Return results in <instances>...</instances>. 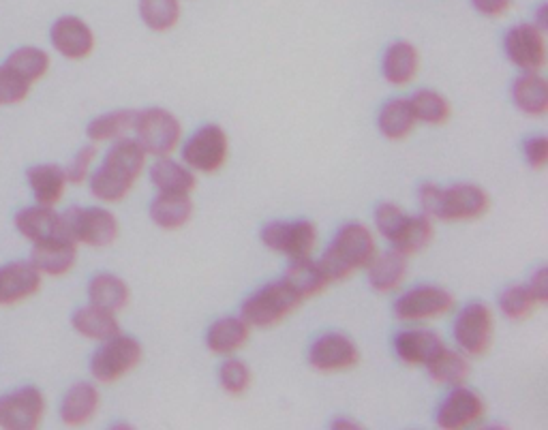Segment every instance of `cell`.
Returning a JSON list of instances; mask_svg holds the SVG:
<instances>
[{
  "instance_id": "cell-1",
  "label": "cell",
  "mask_w": 548,
  "mask_h": 430,
  "mask_svg": "<svg viewBox=\"0 0 548 430\" xmlns=\"http://www.w3.org/2000/svg\"><path fill=\"white\" fill-rule=\"evenodd\" d=\"M420 204L426 217L441 221H474L489 210V195L478 184H452L441 189L437 184H424Z\"/></svg>"
},
{
  "instance_id": "cell-2",
  "label": "cell",
  "mask_w": 548,
  "mask_h": 430,
  "mask_svg": "<svg viewBox=\"0 0 548 430\" xmlns=\"http://www.w3.org/2000/svg\"><path fill=\"white\" fill-rule=\"evenodd\" d=\"M302 302L304 300L285 281H277L247 298L242 304V319L255 328H270L294 313Z\"/></svg>"
},
{
  "instance_id": "cell-3",
  "label": "cell",
  "mask_w": 548,
  "mask_h": 430,
  "mask_svg": "<svg viewBox=\"0 0 548 430\" xmlns=\"http://www.w3.org/2000/svg\"><path fill=\"white\" fill-rule=\"evenodd\" d=\"M63 234L71 242H84L90 247H108L118 236V221L103 208H69L60 214Z\"/></svg>"
},
{
  "instance_id": "cell-4",
  "label": "cell",
  "mask_w": 548,
  "mask_h": 430,
  "mask_svg": "<svg viewBox=\"0 0 548 430\" xmlns=\"http://www.w3.org/2000/svg\"><path fill=\"white\" fill-rule=\"evenodd\" d=\"M133 129L137 131V142L155 157L172 155L182 135L178 118L167 110H161V107L137 112Z\"/></svg>"
},
{
  "instance_id": "cell-5",
  "label": "cell",
  "mask_w": 548,
  "mask_h": 430,
  "mask_svg": "<svg viewBox=\"0 0 548 430\" xmlns=\"http://www.w3.org/2000/svg\"><path fill=\"white\" fill-rule=\"evenodd\" d=\"M142 360V347L131 336L116 334L112 339L103 341V345L97 349L90 362V373L97 381L112 383L120 377H125L129 371L140 364Z\"/></svg>"
},
{
  "instance_id": "cell-6",
  "label": "cell",
  "mask_w": 548,
  "mask_h": 430,
  "mask_svg": "<svg viewBox=\"0 0 548 430\" xmlns=\"http://www.w3.org/2000/svg\"><path fill=\"white\" fill-rule=\"evenodd\" d=\"M315 240V225L309 221H272L262 229V242L266 247L287 255L292 261L309 257Z\"/></svg>"
},
{
  "instance_id": "cell-7",
  "label": "cell",
  "mask_w": 548,
  "mask_h": 430,
  "mask_svg": "<svg viewBox=\"0 0 548 430\" xmlns=\"http://www.w3.org/2000/svg\"><path fill=\"white\" fill-rule=\"evenodd\" d=\"M454 339L469 356H482L493 343V313L489 306L480 302L467 304L456 319Z\"/></svg>"
},
{
  "instance_id": "cell-8",
  "label": "cell",
  "mask_w": 548,
  "mask_h": 430,
  "mask_svg": "<svg viewBox=\"0 0 548 430\" xmlns=\"http://www.w3.org/2000/svg\"><path fill=\"white\" fill-rule=\"evenodd\" d=\"M182 157L189 167L204 174L219 172L227 159V135L221 127L208 125L197 131L187 142Z\"/></svg>"
},
{
  "instance_id": "cell-9",
  "label": "cell",
  "mask_w": 548,
  "mask_h": 430,
  "mask_svg": "<svg viewBox=\"0 0 548 430\" xmlns=\"http://www.w3.org/2000/svg\"><path fill=\"white\" fill-rule=\"evenodd\" d=\"M45 411L43 394L28 386L0 396V426L11 430H33Z\"/></svg>"
},
{
  "instance_id": "cell-10",
  "label": "cell",
  "mask_w": 548,
  "mask_h": 430,
  "mask_svg": "<svg viewBox=\"0 0 548 430\" xmlns=\"http://www.w3.org/2000/svg\"><path fill=\"white\" fill-rule=\"evenodd\" d=\"M454 306L450 291L435 285H422L403 294L394 304V315L403 321H420L448 313Z\"/></svg>"
},
{
  "instance_id": "cell-11",
  "label": "cell",
  "mask_w": 548,
  "mask_h": 430,
  "mask_svg": "<svg viewBox=\"0 0 548 430\" xmlns=\"http://www.w3.org/2000/svg\"><path fill=\"white\" fill-rule=\"evenodd\" d=\"M506 52L512 63L525 73H538L546 63L542 30L534 24H521L512 28L506 37Z\"/></svg>"
},
{
  "instance_id": "cell-12",
  "label": "cell",
  "mask_w": 548,
  "mask_h": 430,
  "mask_svg": "<svg viewBox=\"0 0 548 430\" xmlns=\"http://www.w3.org/2000/svg\"><path fill=\"white\" fill-rule=\"evenodd\" d=\"M360 360V353L352 339L343 334H326L317 339L309 351V362L313 368L322 373H337L347 371V368L356 366Z\"/></svg>"
},
{
  "instance_id": "cell-13",
  "label": "cell",
  "mask_w": 548,
  "mask_h": 430,
  "mask_svg": "<svg viewBox=\"0 0 548 430\" xmlns=\"http://www.w3.org/2000/svg\"><path fill=\"white\" fill-rule=\"evenodd\" d=\"M330 249L337 253L352 270L369 266L373 257L377 255L373 234L360 223L343 225Z\"/></svg>"
},
{
  "instance_id": "cell-14",
  "label": "cell",
  "mask_w": 548,
  "mask_h": 430,
  "mask_svg": "<svg viewBox=\"0 0 548 430\" xmlns=\"http://www.w3.org/2000/svg\"><path fill=\"white\" fill-rule=\"evenodd\" d=\"M484 416L482 398L465 388H456L437 413V424L446 430H459L476 424Z\"/></svg>"
},
{
  "instance_id": "cell-15",
  "label": "cell",
  "mask_w": 548,
  "mask_h": 430,
  "mask_svg": "<svg viewBox=\"0 0 548 430\" xmlns=\"http://www.w3.org/2000/svg\"><path fill=\"white\" fill-rule=\"evenodd\" d=\"M54 48L73 60L86 58L95 48V35L86 22L73 15H65L52 26Z\"/></svg>"
},
{
  "instance_id": "cell-16",
  "label": "cell",
  "mask_w": 548,
  "mask_h": 430,
  "mask_svg": "<svg viewBox=\"0 0 548 430\" xmlns=\"http://www.w3.org/2000/svg\"><path fill=\"white\" fill-rule=\"evenodd\" d=\"M41 287V272L26 261L0 266V304L9 306L37 294Z\"/></svg>"
},
{
  "instance_id": "cell-17",
  "label": "cell",
  "mask_w": 548,
  "mask_h": 430,
  "mask_svg": "<svg viewBox=\"0 0 548 430\" xmlns=\"http://www.w3.org/2000/svg\"><path fill=\"white\" fill-rule=\"evenodd\" d=\"M75 257H78L75 242L67 238H52V240L35 242L33 253H30V264L43 274L60 276L73 268Z\"/></svg>"
},
{
  "instance_id": "cell-18",
  "label": "cell",
  "mask_w": 548,
  "mask_h": 430,
  "mask_svg": "<svg viewBox=\"0 0 548 430\" xmlns=\"http://www.w3.org/2000/svg\"><path fill=\"white\" fill-rule=\"evenodd\" d=\"M15 227L20 229V234L33 242H43L52 238H65L63 234V221L60 214L52 210V206H35L24 208L15 214Z\"/></svg>"
},
{
  "instance_id": "cell-19",
  "label": "cell",
  "mask_w": 548,
  "mask_h": 430,
  "mask_svg": "<svg viewBox=\"0 0 548 430\" xmlns=\"http://www.w3.org/2000/svg\"><path fill=\"white\" fill-rule=\"evenodd\" d=\"M444 349L439 334L431 330H405L394 341V351L405 364H429Z\"/></svg>"
},
{
  "instance_id": "cell-20",
  "label": "cell",
  "mask_w": 548,
  "mask_h": 430,
  "mask_svg": "<svg viewBox=\"0 0 548 430\" xmlns=\"http://www.w3.org/2000/svg\"><path fill=\"white\" fill-rule=\"evenodd\" d=\"M407 274V255L401 251H386L375 255L369 264V283L379 294L397 289Z\"/></svg>"
},
{
  "instance_id": "cell-21",
  "label": "cell",
  "mask_w": 548,
  "mask_h": 430,
  "mask_svg": "<svg viewBox=\"0 0 548 430\" xmlns=\"http://www.w3.org/2000/svg\"><path fill=\"white\" fill-rule=\"evenodd\" d=\"M99 407V392L93 383H75L65 394L63 407H60V418L67 426H82L93 420Z\"/></svg>"
},
{
  "instance_id": "cell-22",
  "label": "cell",
  "mask_w": 548,
  "mask_h": 430,
  "mask_svg": "<svg viewBox=\"0 0 548 430\" xmlns=\"http://www.w3.org/2000/svg\"><path fill=\"white\" fill-rule=\"evenodd\" d=\"M73 328L82 336H86V339L93 341H108L120 332L116 315L95 304L84 306V309H78L73 313Z\"/></svg>"
},
{
  "instance_id": "cell-23",
  "label": "cell",
  "mask_w": 548,
  "mask_h": 430,
  "mask_svg": "<svg viewBox=\"0 0 548 430\" xmlns=\"http://www.w3.org/2000/svg\"><path fill=\"white\" fill-rule=\"evenodd\" d=\"M418 50L407 41H399L388 48L384 56V78L394 86H405L418 73Z\"/></svg>"
},
{
  "instance_id": "cell-24",
  "label": "cell",
  "mask_w": 548,
  "mask_h": 430,
  "mask_svg": "<svg viewBox=\"0 0 548 430\" xmlns=\"http://www.w3.org/2000/svg\"><path fill=\"white\" fill-rule=\"evenodd\" d=\"M249 341V324L240 317H223L210 326L206 345L215 353H234Z\"/></svg>"
},
{
  "instance_id": "cell-25",
  "label": "cell",
  "mask_w": 548,
  "mask_h": 430,
  "mask_svg": "<svg viewBox=\"0 0 548 430\" xmlns=\"http://www.w3.org/2000/svg\"><path fill=\"white\" fill-rule=\"evenodd\" d=\"M512 99L525 114L544 116L548 112V84L538 73H525L514 82Z\"/></svg>"
},
{
  "instance_id": "cell-26",
  "label": "cell",
  "mask_w": 548,
  "mask_h": 430,
  "mask_svg": "<svg viewBox=\"0 0 548 430\" xmlns=\"http://www.w3.org/2000/svg\"><path fill=\"white\" fill-rule=\"evenodd\" d=\"M30 189L35 193V199L41 206H54L65 191V170L58 165H35L28 170Z\"/></svg>"
},
{
  "instance_id": "cell-27",
  "label": "cell",
  "mask_w": 548,
  "mask_h": 430,
  "mask_svg": "<svg viewBox=\"0 0 548 430\" xmlns=\"http://www.w3.org/2000/svg\"><path fill=\"white\" fill-rule=\"evenodd\" d=\"M193 214V204L189 195L182 193H161L150 204V219L163 229H178L189 223Z\"/></svg>"
},
{
  "instance_id": "cell-28",
  "label": "cell",
  "mask_w": 548,
  "mask_h": 430,
  "mask_svg": "<svg viewBox=\"0 0 548 430\" xmlns=\"http://www.w3.org/2000/svg\"><path fill=\"white\" fill-rule=\"evenodd\" d=\"M283 281L292 287L302 300L322 294L326 285L330 283L317 261H311L309 257L292 261V266H289Z\"/></svg>"
},
{
  "instance_id": "cell-29",
  "label": "cell",
  "mask_w": 548,
  "mask_h": 430,
  "mask_svg": "<svg viewBox=\"0 0 548 430\" xmlns=\"http://www.w3.org/2000/svg\"><path fill=\"white\" fill-rule=\"evenodd\" d=\"M146 163V150L137 140H120L105 157L103 167L116 172L118 176H123L131 184L140 178L142 170Z\"/></svg>"
},
{
  "instance_id": "cell-30",
  "label": "cell",
  "mask_w": 548,
  "mask_h": 430,
  "mask_svg": "<svg viewBox=\"0 0 548 430\" xmlns=\"http://www.w3.org/2000/svg\"><path fill=\"white\" fill-rule=\"evenodd\" d=\"M88 298L95 306L116 313L129 304V287L114 274H97L88 285Z\"/></svg>"
},
{
  "instance_id": "cell-31",
  "label": "cell",
  "mask_w": 548,
  "mask_h": 430,
  "mask_svg": "<svg viewBox=\"0 0 548 430\" xmlns=\"http://www.w3.org/2000/svg\"><path fill=\"white\" fill-rule=\"evenodd\" d=\"M416 122L418 120L414 116V110H411L409 99L388 101L377 118L379 131H382L388 140H403V137H407L411 129L416 127Z\"/></svg>"
},
{
  "instance_id": "cell-32",
  "label": "cell",
  "mask_w": 548,
  "mask_h": 430,
  "mask_svg": "<svg viewBox=\"0 0 548 430\" xmlns=\"http://www.w3.org/2000/svg\"><path fill=\"white\" fill-rule=\"evenodd\" d=\"M150 180L155 182V187L161 193L189 195L195 189V176L187 170V167H182L180 163L165 157H161L157 165H152Z\"/></svg>"
},
{
  "instance_id": "cell-33",
  "label": "cell",
  "mask_w": 548,
  "mask_h": 430,
  "mask_svg": "<svg viewBox=\"0 0 548 430\" xmlns=\"http://www.w3.org/2000/svg\"><path fill=\"white\" fill-rule=\"evenodd\" d=\"M433 238V223L431 217L426 214H416V217H407L401 234L394 238L392 247L405 253V255H414L420 253L426 244Z\"/></svg>"
},
{
  "instance_id": "cell-34",
  "label": "cell",
  "mask_w": 548,
  "mask_h": 430,
  "mask_svg": "<svg viewBox=\"0 0 548 430\" xmlns=\"http://www.w3.org/2000/svg\"><path fill=\"white\" fill-rule=\"evenodd\" d=\"M429 368V375L437 383H450V386H461V383L469 375V362L461 356V353L450 351V349H441L437 356L426 364Z\"/></svg>"
},
{
  "instance_id": "cell-35",
  "label": "cell",
  "mask_w": 548,
  "mask_h": 430,
  "mask_svg": "<svg viewBox=\"0 0 548 430\" xmlns=\"http://www.w3.org/2000/svg\"><path fill=\"white\" fill-rule=\"evenodd\" d=\"M135 118H137V112L133 110H118V112L103 114L88 125V137L95 142L120 140V137H123L129 129L135 127Z\"/></svg>"
},
{
  "instance_id": "cell-36",
  "label": "cell",
  "mask_w": 548,
  "mask_h": 430,
  "mask_svg": "<svg viewBox=\"0 0 548 430\" xmlns=\"http://www.w3.org/2000/svg\"><path fill=\"white\" fill-rule=\"evenodd\" d=\"M409 103L416 120L426 122V125H444L450 116L448 99L435 90H420L409 99Z\"/></svg>"
},
{
  "instance_id": "cell-37",
  "label": "cell",
  "mask_w": 548,
  "mask_h": 430,
  "mask_svg": "<svg viewBox=\"0 0 548 430\" xmlns=\"http://www.w3.org/2000/svg\"><path fill=\"white\" fill-rule=\"evenodd\" d=\"M5 65L33 84L35 80L43 78L45 71H48L50 58L39 48H20L7 58Z\"/></svg>"
},
{
  "instance_id": "cell-38",
  "label": "cell",
  "mask_w": 548,
  "mask_h": 430,
  "mask_svg": "<svg viewBox=\"0 0 548 430\" xmlns=\"http://www.w3.org/2000/svg\"><path fill=\"white\" fill-rule=\"evenodd\" d=\"M142 20L152 30H170L180 18L178 0H140Z\"/></svg>"
},
{
  "instance_id": "cell-39",
  "label": "cell",
  "mask_w": 548,
  "mask_h": 430,
  "mask_svg": "<svg viewBox=\"0 0 548 430\" xmlns=\"http://www.w3.org/2000/svg\"><path fill=\"white\" fill-rule=\"evenodd\" d=\"M538 306L527 285H512L499 296V309L510 319H527Z\"/></svg>"
},
{
  "instance_id": "cell-40",
  "label": "cell",
  "mask_w": 548,
  "mask_h": 430,
  "mask_svg": "<svg viewBox=\"0 0 548 430\" xmlns=\"http://www.w3.org/2000/svg\"><path fill=\"white\" fill-rule=\"evenodd\" d=\"M133 184L125 180L123 176L114 174L108 167L101 165V170L95 172L93 180H90V189H93V195L103 199V202H120L129 191Z\"/></svg>"
},
{
  "instance_id": "cell-41",
  "label": "cell",
  "mask_w": 548,
  "mask_h": 430,
  "mask_svg": "<svg viewBox=\"0 0 548 430\" xmlns=\"http://www.w3.org/2000/svg\"><path fill=\"white\" fill-rule=\"evenodd\" d=\"M219 381L227 394L242 396L251 386L249 366L240 360H227L219 371Z\"/></svg>"
},
{
  "instance_id": "cell-42",
  "label": "cell",
  "mask_w": 548,
  "mask_h": 430,
  "mask_svg": "<svg viewBox=\"0 0 548 430\" xmlns=\"http://www.w3.org/2000/svg\"><path fill=\"white\" fill-rule=\"evenodd\" d=\"M407 217L409 214H405L397 204H388V202L379 204L375 210V223H377L379 234L388 238L390 242H394V238L401 234Z\"/></svg>"
},
{
  "instance_id": "cell-43",
  "label": "cell",
  "mask_w": 548,
  "mask_h": 430,
  "mask_svg": "<svg viewBox=\"0 0 548 430\" xmlns=\"http://www.w3.org/2000/svg\"><path fill=\"white\" fill-rule=\"evenodd\" d=\"M30 90V82L24 80L20 73H15L7 65L0 67V103H20L26 99Z\"/></svg>"
},
{
  "instance_id": "cell-44",
  "label": "cell",
  "mask_w": 548,
  "mask_h": 430,
  "mask_svg": "<svg viewBox=\"0 0 548 430\" xmlns=\"http://www.w3.org/2000/svg\"><path fill=\"white\" fill-rule=\"evenodd\" d=\"M95 155H97V150H95L93 146L82 148V150H80V155L75 157V159L71 161V165L65 170V178H67L69 182H73V184L84 182L86 176H88V170H90V163H93Z\"/></svg>"
},
{
  "instance_id": "cell-45",
  "label": "cell",
  "mask_w": 548,
  "mask_h": 430,
  "mask_svg": "<svg viewBox=\"0 0 548 430\" xmlns=\"http://www.w3.org/2000/svg\"><path fill=\"white\" fill-rule=\"evenodd\" d=\"M525 157L531 167L542 170L548 161V140L544 135H536L525 142Z\"/></svg>"
},
{
  "instance_id": "cell-46",
  "label": "cell",
  "mask_w": 548,
  "mask_h": 430,
  "mask_svg": "<svg viewBox=\"0 0 548 430\" xmlns=\"http://www.w3.org/2000/svg\"><path fill=\"white\" fill-rule=\"evenodd\" d=\"M527 287L531 294H534L538 304H546L548 302V268H540L534 276H531Z\"/></svg>"
},
{
  "instance_id": "cell-47",
  "label": "cell",
  "mask_w": 548,
  "mask_h": 430,
  "mask_svg": "<svg viewBox=\"0 0 548 430\" xmlns=\"http://www.w3.org/2000/svg\"><path fill=\"white\" fill-rule=\"evenodd\" d=\"M512 5V0H474V7L484 13V15H493V18H497V15L506 13Z\"/></svg>"
},
{
  "instance_id": "cell-48",
  "label": "cell",
  "mask_w": 548,
  "mask_h": 430,
  "mask_svg": "<svg viewBox=\"0 0 548 430\" xmlns=\"http://www.w3.org/2000/svg\"><path fill=\"white\" fill-rule=\"evenodd\" d=\"M332 428H347V430H354V428H360V424L352 422V420H347V418H339V420H334L332 422Z\"/></svg>"
}]
</instances>
